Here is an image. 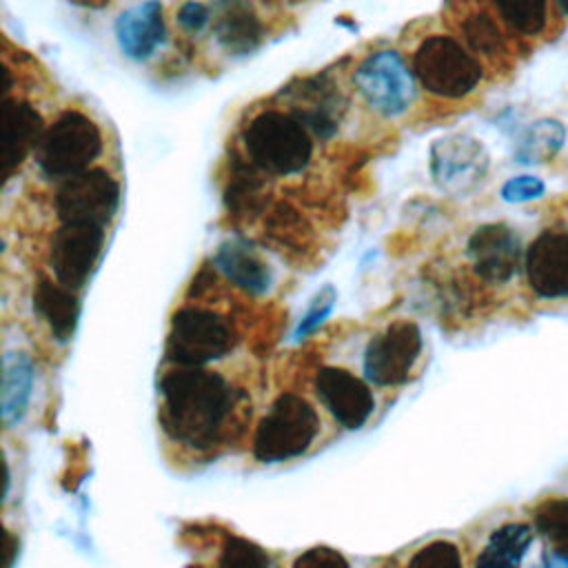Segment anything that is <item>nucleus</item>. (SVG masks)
I'll use <instances>...</instances> for the list:
<instances>
[{
  "mask_svg": "<svg viewBox=\"0 0 568 568\" xmlns=\"http://www.w3.org/2000/svg\"><path fill=\"white\" fill-rule=\"evenodd\" d=\"M160 424L164 433L193 450L213 448L233 410V388L204 366H175L160 379Z\"/></svg>",
  "mask_w": 568,
  "mask_h": 568,
  "instance_id": "1",
  "label": "nucleus"
},
{
  "mask_svg": "<svg viewBox=\"0 0 568 568\" xmlns=\"http://www.w3.org/2000/svg\"><path fill=\"white\" fill-rule=\"evenodd\" d=\"M313 133L293 115L277 109L257 111L240 131L244 158L264 175L288 178L308 169Z\"/></svg>",
  "mask_w": 568,
  "mask_h": 568,
  "instance_id": "2",
  "label": "nucleus"
},
{
  "mask_svg": "<svg viewBox=\"0 0 568 568\" xmlns=\"http://www.w3.org/2000/svg\"><path fill=\"white\" fill-rule=\"evenodd\" d=\"M413 73L422 89L444 100L470 95L484 78V64L462 40L433 33L413 53Z\"/></svg>",
  "mask_w": 568,
  "mask_h": 568,
  "instance_id": "3",
  "label": "nucleus"
},
{
  "mask_svg": "<svg viewBox=\"0 0 568 568\" xmlns=\"http://www.w3.org/2000/svg\"><path fill=\"white\" fill-rule=\"evenodd\" d=\"M320 433V415L297 393H280L253 435V455L262 464L288 462L304 455Z\"/></svg>",
  "mask_w": 568,
  "mask_h": 568,
  "instance_id": "4",
  "label": "nucleus"
},
{
  "mask_svg": "<svg viewBox=\"0 0 568 568\" xmlns=\"http://www.w3.org/2000/svg\"><path fill=\"white\" fill-rule=\"evenodd\" d=\"M237 344V331L217 311L182 306L173 313L164 355L173 366H206L226 357Z\"/></svg>",
  "mask_w": 568,
  "mask_h": 568,
  "instance_id": "5",
  "label": "nucleus"
},
{
  "mask_svg": "<svg viewBox=\"0 0 568 568\" xmlns=\"http://www.w3.org/2000/svg\"><path fill=\"white\" fill-rule=\"evenodd\" d=\"M102 153V131L82 111H62L42 133L36 162L44 178L67 180L93 164Z\"/></svg>",
  "mask_w": 568,
  "mask_h": 568,
  "instance_id": "6",
  "label": "nucleus"
},
{
  "mask_svg": "<svg viewBox=\"0 0 568 568\" xmlns=\"http://www.w3.org/2000/svg\"><path fill=\"white\" fill-rule=\"evenodd\" d=\"M415 73L395 49L368 53L353 73V84L364 102L384 118L404 115L415 100Z\"/></svg>",
  "mask_w": 568,
  "mask_h": 568,
  "instance_id": "7",
  "label": "nucleus"
},
{
  "mask_svg": "<svg viewBox=\"0 0 568 568\" xmlns=\"http://www.w3.org/2000/svg\"><path fill=\"white\" fill-rule=\"evenodd\" d=\"M120 206V184L102 166H89L55 189V213L60 222L106 226Z\"/></svg>",
  "mask_w": 568,
  "mask_h": 568,
  "instance_id": "8",
  "label": "nucleus"
},
{
  "mask_svg": "<svg viewBox=\"0 0 568 568\" xmlns=\"http://www.w3.org/2000/svg\"><path fill=\"white\" fill-rule=\"evenodd\" d=\"M422 353V331L410 320H397L373 335L364 348L362 368L375 386L404 384Z\"/></svg>",
  "mask_w": 568,
  "mask_h": 568,
  "instance_id": "9",
  "label": "nucleus"
},
{
  "mask_svg": "<svg viewBox=\"0 0 568 568\" xmlns=\"http://www.w3.org/2000/svg\"><path fill=\"white\" fill-rule=\"evenodd\" d=\"M104 248V226L60 222L49 244V266L53 277L78 291L93 275Z\"/></svg>",
  "mask_w": 568,
  "mask_h": 568,
  "instance_id": "10",
  "label": "nucleus"
},
{
  "mask_svg": "<svg viewBox=\"0 0 568 568\" xmlns=\"http://www.w3.org/2000/svg\"><path fill=\"white\" fill-rule=\"evenodd\" d=\"M446 16L464 47L481 64H499L510 55L513 33L499 18L493 0H448Z\"/></svg>",
  "mask_w": 568,
  "mask_h": 568,
  "instance_id": "11",
  "label": "nucleus"
},
{
  "mask_svg": "<svg viewBox=\"0 0 568 568\" xmlns=\"http://www.w3.org/2000/svg\"><path fill=\"white\" fill-rule=\"evenodd\" d=\"M490 166L484 144L466 133L439 138L430 146L433 182L448 195H466L475 191Z\"/></svg>",
  "mask_w": 568,
  "mask_h": 568,
  "instance_id": "12",
  "label": "nucleus"
},
{
  "mask_svg": "<svg viewBox=\"0 0 568 568\" xmlns=\"http://www.w3.org/2000/svg\"><path fill=\"white\" fill-rule=\"evenodd\" d=\"M288 106L315 138L328 140L337 133L346 113V98L328 75H313L297 82V87L284 89Z\"/></svg>",
  "mask_w": 568,
  "mask_h": 568,
  "instance_id": "13",
  "label": "nucleus"
},
{
  "mask_svg": "<svg viewBox=\"0 0 568 568\" xmlns=\"http://www.w3.org/2000/svg\"><path fill=\"white\" fill-rule=\"evenodd\" d=\"M473 271L488 284H506L524 262L519 235L504 222L481 224L466 244Z\"/></svg>",
  "mask_w": 568,
  "mask_h": 568,
  "instance_id": "14",
  "label": "nucleus"
},
{
  "mask_svg": "<svg viewBox=\"0 0 568 568\" xmlns=\"http://www.w3.org/2000/svg\"><path fill=\"white\" fill-rule=\"evenodd\" d=\"M315 395L346 430L362 428L375 410V397L368 384L342 366H322L315 373Z\"/></svg>",
  "mask_w": 568,
  "mask_h": 568,
  "instance_id": "15",
  "label": "nucleus"
},
{
  "mask_svg": "<svg viewBox=\"0 0 568 568\" xmlns=\"http://www.w3.org/2000/svg\"><path fill=\"white\" fill-rule=\"evenodd\" d=\"M524 268L539 297H568V231L539 233L526 248Z\"/></svg>",
  "mask_w": 568,
  "mask_h": 568,
  "instance_id": "16",
  "label": "nucleus"
},
{
  "mask_svg": "<svg viewBox=\"0 0 568 568\" xmlns=\"http://www.w3.org/2000/svg\"><path fill=\"white\" fill-rule=\"evenodd\" d=\"M44 133L42 115L20 98H4L2 102V180L7 182L20 164L36 151Z\"/></svg>",
  "mask_w": 568,
  "mask_h": 568,
  "instance_id": "17",
  "label": "nucleus"
},
{
  "mask_svg": "<svg viewBox=\"0 0 568 568\" xmlns=\"http://www.w3.org/2000/svg\"><path fill=\"white\" fill-rule=\"evenodd\" d=\"M211 33L224 53L248 55L262 44L264 27L248 0H215Z\"/></svg>",
  "mask_w": 568,
  "mask_h": 568,
  "instance_id": "18",
  "label": "nucleus"
},
{
  "mask_svg": "<svg viewBox=\"0 0 568 568\" xmlns=\"http://www.w3.org/2000/svg\"><path fill=\"white\" fill-rule=\"evenodd\" d=\"M166 24L160 0L140 2L122 11L115 20V40L131 60H149L164 42Z\"/></svg>",
  "mask_w": 568,
  "mask_h": 568,
  "instance_id": "19",
  "label": "nucleus"
},
{
  "mask_svg": "<svg viewBox=\"0 0 568 568\" xmlns=\"http://www.w3.org/2000/svg\"><path fill=\"white\" fill-rule=\"evenodd\" d=\"M215 268L237 288L251 295H262L273 284L271 266L260 257V253L240 237L224 240L213 255Z\"/></svg>",
  "mask_w": 568,
  "mask_h": 568,
  "instance_id": "20",
  "label": "nucleus"
},
{
  "mask_svg": "<svg viewBox=\"0 0 568 568\" xmlns=\"http://www.w3.org/2000/svg\"><path fill=\"white\" fill-rule=\"evenodd\" d=\"M33 311L47 322L55 342L67 344L73 337L80 320V300L73 288L47 275H38L33 286Z\"/></svg>",
  "mask_w": 568,
  "mask_h": 568,
  "instance_id": "21",
  "label": "nucleus"
},
{
  "mask_svg": "<svg viewBox=\"0 0 568 568\" xmlns=\"http://www.w3.org/2000/svg\"><path fill=\"white\" fill-rule=\"evenodd\" d=\"M36 366L29 353L9 351L2 359V388H0V417L4 428H13L27 415L33 393Z\"/></svg>",
  "mask_w": 568,
  "mask_h": 568,
  "instance_id": "22",
  "label": "nucleus"
},
{
  "mask_svg": "<svg viewBox=\"0 0 568 568\" xmlns=\"http://www.w3.org/2000/svg\"><path fill=\"white\" fill-rule=\"evenodd\" d=\"M532 544V528L528 524H504L488 537L484 550L477 557V566H517Z\"/></svg>",
  "mask_w": 568,
  "mask_h": 568,
  "instance_id": "23",
  "label": "nucleus"
},
{
  "mask_svg": "<svg viewBox=\"0 0 568 568\" xmlns=\"http://www.w3.org/2000/svg\"><path fill=\"white\" fill-rule=\"evenodd\" d=\"M499 18L519 38H539L550 24V0H493Z\"/></svg>",
  "mask_w": 568,
  "mask_h": 568,
  "instance_id": "24",
  "label": "nucleus"
},
{
  "mask_svg": "<svg viewBox=\"0 0 568 568\" xmlns=\"http://www.w3.org/2000/svg\"><path fill=\"white\" fill-rule=\"evenodd\" d=\"M535 530L550 544L552 552L568 564V497H548L532 513Z\"/></svg>",
  "mask_w": 568,
  "mask_h": 568,
  "instance_id": "25",
  "label": "nucleus"
},
{
  "mask_svg": "<svg viewBox=\"0 0 568 568\" xmlns=\"http://www.w3.org/2000/svg\"><path fill=\"white\" fill-rule=\"evenodd\" d=\"M564 140H566V126L559 120H552V118L537 120L524 133L517 149V158L519 162H526V164L544 162L564 146Z\"/></svg>",
  "mask_w": 568,
  "mask_h": 568,
  "instance_id": "26",
  "label": "nucleus"
},
{
  "mask_svg": "<svg viewBox=\"0 0 568 568\" xmlns=\"http://www.w3.org/2000/svg\"><path fill=\"white\" fill-rule=\"evenodd\" d=\"M220 566H229V568H266V566H273V559L271 555L244 539V537H226L224 544H222V550H220Z\"/></svg>",
  "mask_w": 568,
  "mask_h": 568,
  "instance_id": "27",
  "label": "nucleus"
},
{
  "mask_svg": "<svg viewBox=\"0 0 568 568\" xmlns=\"http://www.w3.org/2000/svg\"><path fill=\"white\" fill-rule=\"evenodd\" d=\"M335 302H337V291H335L331 284H326L324 288H320V291L315 293V297L311 300L306 313H304L302 320L297 322L293 337H295V339H304L306 335H311L313 331H317V328L326 322V317L333 313Z\"/></svg>",
  "mask_w": 568,
  "mask_h": 568,
  "instance_id": "28",
  "label": "nucleus"
},
{
  "mask_svg": "<svg viewBox=\"0 0 568 568\" xmlns=\"http://www.w3.org/2000/svg\"><path fill=\"white\" fill-rule=\"evenodd\" d=\"M268 233L277 237L282 244H293L304 235V217L300 211L291 209L288 204H280L271 211L268 217Z\"/></svg>",
  "mask_w": 568,
  "mask_h": 568,
  "instance_id": "29",
  "label": "nucleus"
},
{
  "mask_svg": "<svg viewBox=\"0 0 568 568\" xmlns=\"http://www.w3.org/2000/svg\"><path fill=\"white\" fill-rule=\"evenodd\" d=\"M410 566H459L462 564V557H459V550L453 541H446V539H437V541H430L426 544L424 548H419L410 561Z\"/></svg>",
  "mask_w": 568,
  "mask_h": 568,
  "instance_id": "30",
  "label": "nucleus"
},
{
  "mask_svg": "<svg viewBox=\"0 0 568 568\" xmlns=\"http://www.w3.org/2000/svg\"><path fill=\"white\" fill-rule=\"evenodd\" d=\"M544 191H546V186H544V182L539 178H535V175H517V178H510L501 186V200L513 202V204L530 202V200L541 197Z\"/></svg>",
  "mask_w": 568,
  "mask_h": 568,
  "instance_id": "31",
  "label": "nucleus"
},
{
  "mask_svg": "<svg viewBox=\"0 0 568 568\" xmlns=\"http://www.w3.org/2000/svg\"><path fill=\"white\" fill-rule=\"evenodd\" d=\"M175 20L186 33H200L206 24H211V9L197 0H189L178 9Z\"/></svg>",
  "mask_w": 568,
  "mask_h": 568,
  "instance_id": "32",
  "label": "nucleus"
},
{
  "mask_svg": "<svg viewBox=\"0 0 568 568\" xmlns=\"http://www.w3.org/2000/svg\"><path fill=\"white\" fill-rule=\"evenodd\" d=\"M293 566H295V568H300V566H311V568H317V566H331V568L344 566V568H346V566H348V559H346L339 550H335V548L315 546V548L302 552V555L293 561Z\"/></svg>",
  "mask_w": 568,
  "mask_h": 568,
  "instance_id": "33",
  "label": "nucleus"
},
{
  "mask_svg": "<svg viewBox=\"0 0 568 568\" xmlns=\"http://www.w3.org/2000/svg\"><path fill=\"white\" fill-rule=\"evenodd\" d=\"M16 548H18V539L9 532V530H4V566L9 568L11 564H13V557H16Z\"/></svg>",
  "mask_w": 568,
  "mask_h": 568,
  "instance_id": "34",
  "label": "nucleus"
},
{
  "mask_svg": "<svg viewBox=\"0 0 568 568\" xmlns=\"http://www.w3.org/2000/svg\"><path fill=\"white\" fill-rule=\"evenodd\" d=\"M552 2H555L557 11H559L561 16H568V0H552Z\"/></svg>",
  "mask_w": 568,
  "mask_h": 568,
  "instance_id": "35",
  "label": "nucleus"
}]
</instances>
